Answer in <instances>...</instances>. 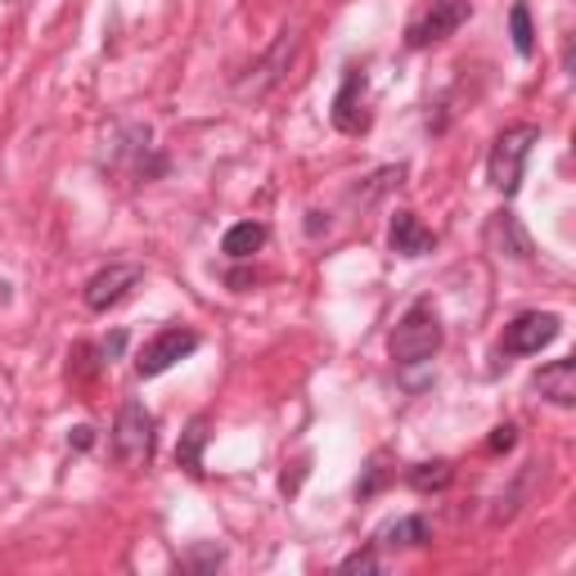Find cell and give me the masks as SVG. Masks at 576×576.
Wrapping results in <instances>:
<instances>
[{"label": "cell", "instance_id": "obj_15", "mask_svg": "<svg viewBox=\"0 0 576 576\" xmlns=\"http://www.w3.org/2000/svg\"><path fill=\"white\" fill-rule=\"evenodd\" d=\"M266 239H270V230H266L261 222H239V226H230V230H226L222 253H226L230 261H248L253 253H261V248H266Z\"/></svg>", "mask_w": 576, "mask_h": 576}, {"label": "cell", "instance_id": "obj_16", "mask_svg": "<svg viewBox=\"0 0 576 576\" xmlns=\"http://www.w3.org/2000/svg\"><path fill=\"white\" fill-rule=\"evenodd\" d=\"M451 477H455V464H451V460H423V464H410V469H405V482H410L419 495L446 491Z\"/></svg>", "mask_w": 576, "mask_h": 576}, {"label": "cell", "instance_id": "obj_5", "mask_svg": "<svg viewBox=\"0 0 576 576\" xmlns=\"http://www.w3.org/2000/svg\"><path fill=\"white\" fill-rule=\"evenodd\" d=\"M329 117H333V126H338L342 135H366V131L374 126L366 68H347V72H342V86H338V95H333Z\"/></svg>", "mask_w": 576, "mask_h": 576}, {"label": "cell", "instance_id": "obj_22", "mask_svg": "<svg viewBox=\"0 0 576 576\" xmlns=\"http://www.w3.org/2000/svg\"><path fill=\"white\" fill-rule=\"evenodd\" d=\"M68 446H72V451H91V446H95V428H86V423L72 428V432H68Z\"/></svg>", "mask_w": 576, "mask_h": 576}, {"label": "cell", "instance_id": "obj_13", "mask_svg": "<svg viewBox=\"0 0 576 576\" xmlns=\"http://www.w3.org/2000/svg\"><path fill=\"white\" fill-rule=\"evenodd\" d=\"M432 541V527L423 514H405V518H392L379 536H374V549H419Z\"/></svg>", "mask_w": 576, "mask_h": 576}, {"label": "cell", "instance_id": "obj_23", "mask_svg": "<svg viewBox=\"0 0 576 576\" xmlns=\"http://www.w3.org/2000/svg\"><path fill=\"white\" fill-rule=\"evenodd\" d=\"M325 230H329V216H325V212H307V235L320 239Z\"/></svg>", "mask_w": 576, "mask_h": 576}, {"label": "cell", "instance_id": "obj_21", "mask_svg": "<svg viewBox=\"0 0 576 576\" xmlns=\"http://www.w3.org/2000/svg\"><path fill=\"white\" fill-rule=\"evenodd\" d=\"M379 486H383V460H374V464H370V473H366V482L356 486V495H360V500H370Z\"/></svg>", "mask_w": 576, "mask_h": 576}, {"label": "cell", "instance_id": "obj_8", "mask_svg": "<svg viewBox=\"0 0 576 576\" xmlns=\"http://www.w3.org/2000/svg\"><path fill=\"white\" fill-rule=\"evenodd\" d=\"M144 279V266H135V261H113V266H104V270H95L91 279H86V288H82V302L91 307V311H109V307H117L131 288Z\"/></svg>", "mask_w": 576, "mask_h": 576}, {"label": "cell", "instance_id": "obj_19", "mask_svg": "<svg viewBox=\"0 0 576 576\" xmlns=\"http://www.w3.org/2000/svg\"><path fill=\"white\" fill-rule=\"evenodd\" d=\"M95 351H100V366H113V360L126 351V329H113V333H109V338H104Z\"/></svg>", "mask_w": 576, "mask_h": 576}, {"label": "cell", "instance_id": "obj_11", "mask_svg": "<svg viewBox=\"0 0 576 576\" xmlns=\"http://www.w3.org/2000/svg\"><path fill=\"white\" fill-rule=\"evenodd\" d=\"M532 392H541V397H545L549 405H558V410H572V405H576V360L563 356V360H549V366H541L536 379H532Z\"/></svg>", "mask_w": 576, "mask_h": 576}, {"label": "cell", "instance_id": "obj_10", "mask_svg": "<svg viewBox=\"0 0 576 576\" xmlns=\"http://www.w3.org/2000/svg\"><path fill=\"white\" fill-rule=\"evenodd\" d=\"M388 248L397 253V257H405V261H414V257H428L432 248H438V235H432L414 212H392V222H388Z\"/></svg>", "mask_w": 576, "mask_h": 576}, {"label": "cell", "instance_id": "obj_14", "mask_svg": "<svg viewBox=\"0 0 576 576\" xmlns=\"http://www.w3.org/2000/svg\"><path fill=\"white\" fill-rule=\"evenodd\" d=\"M294 50H298V32H284V37H279V45H275V50L266 54V63L257 68V72H261V82H253V86H248V91H239V95L261 100L270 86H279V82H284V63L294 59Z\"/></svg>", "mask_w": 576, "mask_h": 576}, {"label": "cell", "instance_id": "obj_17", "mask_svg": "<svg viewBox=\"0 0 576 576\" xmlns=\"http://www.w3.org/2000/svg\"><path fill=\"white\" fill-rule=\"evenodd\" d=\"M510 37H514L518 59H532V54H536V28H532L527 0H514V10H510Z\"/></svg>", "mask_w": 576, "mask_h": 576}, {"label": "cell", "instance_id": "obj_7", "mask_svg": "<svg viewBox=\"0 0 576 576\" xmlns=\"http://www.w3.org/2000/svg\"><path fill=\"white\" fill-rule=\"evenodd\" d=\"M558 333H563V316H554V311H523L518 320L504 325L500 351H504V356H536V351H545Z\"/></svg>", "mask_w": 576, "mask_h": 576}, {"label": "cell", "instance_id": "obj_1", "mask_svg": "<svg viewBox=\"0 0 576 576\" xmlns=\"http://www.w3.org/2000/svg\"><path fill=\"white\" fill-rule=\"evenodd\" d=\"M442 342H446V329H442L438 307H432L428 298L410 302L405 316L397 320V329L388 333V351H392L397 366H423V360H432L442 351Z\"/></svg>", "mask_w": 576, "mask_h": 576}, {"label": "cell", "instance_id": "obj_18", "mask_svg": "<svg viewBox=\"0 0 576 576\" xmlns=\"http://www.w3.org/2000/svg\"><path fill=\"white\" fill-rule=\"evenodd\" d=\"M518 446V428L514 423H500L495 432H491V442H486V451L491 455H500V451H514Z\"/></svg>", "mask_w": 576, "mask_h": 576}, {"label": "cell", "instance_id": "obj_6", "mask_svg": "<svg viewBox=\"0 0 576 576\" xmlns=\"http://www.w3.org/2000/svg\"><path fill=\"white\" fill-rule=\"evenodd\" d=\"M469 19H473V0H432V6L405 28V45L410 50H428V45L446 41L451 32H460Z\"/></svg>", "mask_w": 576, "mask_h": 576}, {"label": "cell", "instance_id": "obj_9", "mask_svg": "<svg viewBox=\"0 0 576 576\" xmlns=\"http://www.w3.org/2000/svg\"><path fill=\"white\" fill-rule=\"evenodd\" d=\"M482 239H486V248H491L495 257H510V261H532V257H536V244H532L527 226L518 222V212H510V207L491 212Z\"/></svg>", "mask_w": 576, "mask_h": 576}, {"label": "cell", "instance_id": "obj_24", "mask_svg": "<svg viewBox=\"0 0 576 576\" xmlns=\"http://www.w3.org/2000/svg\"><path fill=\"white\" fill-rule=\"evenodd\" d=\"M248 284H257V275H248V270H235V275H230V288H248Z\"/></svg>", "mask_w": 576, "mask_h": 576}, {"label": "cell", "instance_id": "obj_2", "mask_svg": "<svg viewBox=\"0 0 576 576\" xmlns=\"http://www.w3.org/2000/svg\"><path fill=\"white\" fill-rule=\"evenodd\" d=\"M536 144H541V126L536 122L504 126L495 135V144H491V154H486V181H491V189H500L504 198H514L523 189V167H527Z\"/></svg>", "mask_w": 576, "mask_h": 576}, {"label": "cell", "instance_id": "obj_20", "mask_svg": "<svg viewBox=\"0 0 576 576\" xmlns=\"http://www.w3.org/2000/svg\"><path fill=\"white\" fill-rule=\"evenodd\" d=\"M383 563H379V554L374 549H360V554H351V558H342V572H379Z\"/></svg>", "mask_w": 576, "mask_h": 576}, {"label": "cell", "instance_id": "obj_12", "mask_svg": "<svg viewBox=\"0 0 576 576\" xmlns=\"http://www.w3.org/2000/svg\"><path fill=\"white\" fill-rule=\"evenodd\" d=\"M212 442V414H194L176 442V469H185L189 477H203V451Z\"/></svg>", "mask_w": 576, "mask_h": 576}, {"label": "cell", "instance_id": "obj_3", "mask_svg": "<svg viewBox=\"0 0 576 576\" xmlns=\"http://www.w3.org/2000/svg\"><path fill=\"white\" fill-rule=\"evenodd\" d=\"M109 451H113L117 469H131V473L154 460V414H150V405L135 401V397H126L117 405Z\"/></svg>", "mask_w": 576, "mask_h": 576}, {"label": "cell", "instance_id": "obj_4", "mask_svg": "<svg viewBox=\"0 0 576 576\" xmlns=\"http://www.w3.org/2000/svg\"><path fill=\"white\" fill-rule=\"evenodd\" d=\"M198 342H203V338H198L194 329H185V325L158 329L150 342L135 351V374H140V379H158V374H167L172 366H181V360H189V356L198 351Z\"/></svg>", "mask_w": 576, "mask_h": 576}]
</instances>
